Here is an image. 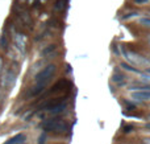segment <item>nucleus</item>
I'll list each match as a JSON object with an SVG mask.
<instances>
[{
	"mask_svg": "<svg viewBox=\"0 0 150 144\" xmlns=\"http://www.w3.org/2000/svg\"><path fill=\"white\" fill-rule=\"evenodd\" d=\"M38 1H40V3H45V1H46V0H38Z\"/></svg>",
	"mask_w": 150,
	"mask_h": 144,
	"instance_id": "nucleus-22",
	"label": "nucleus"
},
{
	"mask_svg": "<svg viewBox=\"0 0 150 144\" xmlns=\"http://www.w3.org/2000/svg\"><path fill=\"white\" fill-rule=\"evenodd\" d=\"M121 50H122V53H124V56H125V58H127L128 61H129L132 65H138V66H146V65H149V61L146 60L145 57H142V56H140V54H137L136 52H128V50H125L124 48H121Z\"/></svg>",
	"mask_w": 150,
	"mask_h": 144,
	"instance_id": "nucleus-2",
	"label": "nucleus"
},
{
	"mask_svg": "<svg viewBox=\"0 0 150 144\" xmlns=\"http://www.w3.org/2000/svg\"><path fill=\"white\" fill-rule=\"evenodd\" d=\"M18 144H26V143H24V142H21V143H18Z\"/></svg>",
	"mask_w": 150,
	"mask_h": 144,
	"instance_id": "nucleus-23",
	"label": "nucleus"
},
{
	"mask_svg": "<svg viewBox=\"0 0 150 144\" xmlns=\"http://www.w3.org/2000/svg\"><path fill=\"white\" fill-rule=\"evenodd\" d=\"M70 86V83H69V81H66V79H61L59 82H57V83L54 85V86L52 87V89L47 91V94H54V93H58V91H62V90L67 89V87Z\"/></svg>",
	"mask_w": 150,
	"mask_h": 144,
	"instance_id": "nucleus-6",
	"label": "nucleus"
},
{
	"mask_svg": "<svg viewBox=\"0 0 150 144\" xmlns=\"http://www.w3.org/2000/svg\"><path fill=\"white\" fill-rule=\"evenodd\" d=\"M26 41H28V38H26L25 34H23V33L15 34V44H16V46H17V49H20V52H23V53L25 52Z\"/></svg>",
	"mask_w": 150,
	"mask_h": 144,
	"instance_id": "nucleus-4",
	"label": "nucleus"
},
{
	"mask_svg": "<svg viewBox=\"0 0 150 144\" xmlns=\"http://www.w3.org/2000/svg\"><path fill=\"white\" fill-rule=\"evenodd\" d=\"M136 4H148L149 0H133Z\"/></svg>",
	"mask_w": 150,
	"mask_h": 144,
	"instance_id": "nucleus-17",
	"label": "nucleus"
},
{
	"mask_svg": "<svg viewBox=\"0 0 150 144\" xmlns=\"http://www.w3.org/2000/svg\"><path fill=\"white\" fill-rule=\"evenodd\" d=\"M132 97L134 98V99L150 101V91H149V90H141V91H134V93H132Z\"/></svg>",
	"mask_w": 150,
	"mask_h": 144,
	"instance_id": "nucleus-7",
	"label": "nucleus"
},
{
	"mask_svg": "<svg viewBox=\"0 0 150 144\" xmlns=\"http://www.w3.org/2000/svg\"><path fill=\"white\" fill-rule=\"evenodd\" d=\"M148 128H150V124H148Z\"/></svg>",
	"mask_w": 150,
	"mask_h": 144,
	"instance_id": "nucleus-24",
	"label": "nucleus"
},
{
	"mask_svg": "<svg viewBox=\"0 0 150 144\" xmlns=\"http://www.w3.org/2000/svg\"><path fill=\"white\" fill-rule=\"evenodd\" d=\"M55 73V65H47L46 68H44V70H41L36 76V83H42L46 85L47 81L53 77V74Z\"/></svg>",
	"mask_w": 150,
	"mask_h": 144,
	"instance_id": "nucleus-3",
	"label": "nucleus"
},
{
	"mask_svg": "<svg viewBox=\"0 0 150 144\" xmlns=\"http://www.w3.org/2000/svg\"><path fill=\"white\" fill-rule=\"evenodd\" d=\"M66 9V0H55L54 3V11L57 12H62Z\"/></svg>",
	"mask_w": 150,
	"mask_h": 144,
	"instance_id": "nucleus-11",
	"label": "nucleus"
},
{
	"mask_svg": "<svg viewBox=\"0 0 150 144\" xmlns=\"http://www.w3.org/2000/svg\"><path fill=\"white\" fill-rule=\"evenodd\" d=\"M1 69H3V58L0 57V73H1Z\"/></svg>",
	"mask_w": 150,
	"mask_h": 144,
	"instance_id": "nucleus-19",
	"label": "nucleus"
},
{
	"mask_svg": "<svg viewBox=\"0 0 150 144\" xmlns=\"http://www.w3.org/2000/svg\"><path fill=\"white\" fill-rule=\"evenodd\" d=\"M34 1V0H28V3H29V4H32V3H33Z\"/></svg>",
	"mask_w": 150,
	"mask_h": 144,
	"instance_id": "nucleus-21",
	"label": "nucleus"
},
{
	"mask_svg": "<svg viewBox=\"0 0 150 144\" xmlns=\"http://www.w3.org/2000/svg\"><path fill=\"white\" fill-rule=\"evenodd\" d=\"M45 140H46V132H44V134L40 136L38 143H37V144H45Z\"/></svg>",
	"mask_w": 150,
	"mask_h": 144,
	"instance_id": "nucleus-16",
	"label": "nucleus"
},
{
	"mask_svg": "<svg viewBox=\"0 0 150 144\" xmlns=\"http://www.w3.org/2000/svg\"><path fill=\"white\" fill-rule=\"evenodd\" d=\"M7 45H8L7 37H5V34H3V36L0 37V46H1L3 49H7Z\"/></svg>",
	"mask_w": 150,
	"mask_h": 144,
	"instance_id": "nucleus-13",
	"label": "nucleus"
},
{
	"mask_svg": "<svg viewBox=\"0 0 150 144\" xmlns=\"http://www.w3.org/2000/svg\"><path fill=\"white\" fill-rule=\"evenodd\" d=\"M53 50H55V45H49V46L46 48V49L42 50V56H46L49 54V53H52Z\"/></svg>",
	"mask_w": 150,
	"mask_h": 144,
	"instance_id": "nucleus-14",
	"label": "nucleus"
},
{
	"mask_svg": "<svg viewBox=\"0 0 150 144\" xmlns=\"http://www.w3.org/2000/svg\"><path fill=\"white\" fill-rule=\"evenodd\" d=\"M140 23L145 26H150V17H141L140 19Z\"/></svg>",
	"mask_w": 150,
	"mask_h": 144,
	"instance_id": "nucleus-15",
	"label": "nucleus"
},
{
	"mask_svg": "<svg viewBox=\"0 0 150 144\" xmlns=\"http://www.w3.org/2000/svg\"><path fill=\"white\" fill-rule=\"evenodd\" d=\"M15 73H12V71H7V74H5L4 79H3V86H12L13 82H15Z\"/></svg>",
	"mask_w": 150,
	"mask_h": 144,
	"instance_id": "nucleus-8",
	"label": "nucleus"
},
{
	"mask_svg": "<svg viewBox=\"0 0 150 144\" xmlns=\"http://www.w3.org/2000/svg\"><path fill=\"white\" fill-rule=\"evenodd\" d=\"M130 131H133V126H125L124 127V132H130Z\"/></svg>",
	"mask_w": 150,
	"mask_h": 144,
	"instance_id": "nucleus-18",
	"label": "nucleus"
},
{
	"mask_svg": "<svg viewBox=\"0 0 150 144\" xmlns=\"http://www.w3.org/2000/svg\"><path fill=\"white\" fill-rule=\"evenodd\" d=\"M121 68H124L125 70H128V71H133V73H141L138 69L132 68V65H128V63H125V62H121Z\"/></svg>",
	"mask_w": 150,
	"mask_h": 144,
	"instance_id": "nucleus-12",
	"label": "nucleus"
},
{
	"mask_svg": "<svg viewBox=\"0 0 150 144\" xmlns=\"http://www.w3.org/2000/svg\"><path fill=\"white\" fill-rule=\"evenodd\" d=\"M45 86L46 85H42V83H36L33 87L30 89V93L29 94L30 95H33V97H36V95H38V94H41L42 91L45 90Z\"/></svg>",
	"mask_w": 150,
	"mask_h": 144,
	"instance_id": "nucleus-9",
	"label": "nucleus"
},
{
	"mask_svg": "<svg viewBox=\"0 0 150 144\" xmlns=\"http://www.w3.org/2000/svg\"><path fill=\"white\" fill-rule=\"evenodd\" d=\"M41 128L45 131H53L57 134H63L67 131V124L59 119H46L41 123Z\"/></svg>",
	"mask_w": 150,
	"mask_h": 144,
	"instance_id": "nucleus-1",
	"label": "nucleus"
},
{
	"mask_svg": "<svg viewBox=\"0 0 150 144\" xmlns=\"http://www.w3.org/2000/svg\"><path fill=\"white\" fill-rule=\"evenodd\" d=\"M149 42H150V36H149Z\"/></svg>",
	"mask_w": 150,
	"mask_h": 144,
	"instance_id": "nucleus-25",
	"label": "nucleus"
},
{
	"mask_svg": "<svg viewBox=\"0 0 150 144\" xmlns=\"http://www.w3.org/2000/svg\"><path fill=\"white\" fill-rule=\"evenodd\" d=\"M145 144H150V139H146L145 140Z\"/></svg>",
	"mask_w": 150,
	"mask_h": 144,
	"instance_id": "nucleus-20",
	"label": "nucleus"
},
{
	"mask_svg": "<svg viewBox=\"0 0 150 144\" xmlns=\"http://www.w3.org/2000/svg\"><path fill=\"white\" fill-rule=\"evenodd\" d=\"M65 108H66V102H62V103H58V105H54L52 107L46 108L45 111L49 115H58V114H62L65 111Z\"/></svg>",
	"mask_w": 150,
	"mask_h": 144,
	"instance_id": "nucleus-5",
	"label": "nucleus"
},
{
	"mask_svg": "<svg viewBox=\"0 0 150 144\" xmlns=\"http://www.w3.org/2000/svg\"><path fill=\"white\" fill-rule=\"evenodd\" d=\"M25 140V135L24 134H17V135H15L13 138H11L8 142H5L4 144H18V143H21V142H24Z\"/></svg>",
	"mask_w": 150,
	"mask_h": 144,
	"instance_id": "nucleus-10",
	"label": "nucleus"
}]
</instances>
